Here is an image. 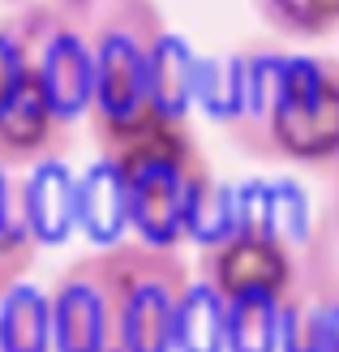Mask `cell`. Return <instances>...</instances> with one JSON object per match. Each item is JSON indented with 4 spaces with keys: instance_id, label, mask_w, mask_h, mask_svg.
Listing matches in <instances>:
<instances>
[{
    "instance_id": "cell-1",
    "label": "cell",
    "mask_w": 339,
    "mask_h": 352,
    "mask_svg": "<svg viewBox=\"0 0 339 352\" xmlns=\"http://www.w3.org/2000/svg\"><path fill=\"white\" fill-rule=\"evenodd\" d=\"M206 108L241 155L271 168L339 164V60L245 43L202 82Z\"/></svg>"
},
{
    "instance_id": "cell-2",
    "label": "cell",
    "mask_w": 339,
    "mask_h": 352,
    "mask_svg": "<svg viewBox=\"0 0 339 352\" xmlns=\"http://www.w3.org/2000/svg\"><path fill=\"white\" fill-rule=\"evenodd\" d=\"M193 267L181 250L116 241L74 258L47 288L56 352H176Z\"/></svg>"
},
{
    "instance_id": "cell-3",
    "label": "cell",
    "mask_w": 339,
    "mask_h": 352,
    "mask_svg": "<svg viewBox=\"0 0 339 352\" xmlns=\"http://www.w3.org/2000/svg\"><path fill=\"white\" fill-rule=\"evenodd\" d=\"M91 47V125L95 146L151 125L189 116L202 74L168 30L155 0H61Z\"/></svg>"
},
{
    "instance_id": "cell-4",
    "label": "cell",
    "mask_w": 339,
    "mask_h": 352,
    "mask_svg": "<svg viewBox=\"0 0 339 352\" xmlns=\"http://www.w3.org/2000/svg\"><path fill=\"white\" fill-rule=\"evenodd\" d=\"M99 164L116 185L133 241L159 250L202 241L219 202V185L189 116H159L99 146Z\"/></svg>"
},
{
    "instance_id": "cell-5",
    "label": "cell",
    "mask_w": 339,
    "mask_h": 352,
    "mask_svg": "<svg viewBox=\"0 0 339 352\" xmlns=\"http://www.w3.org/2000/svg\"><path fill=\"white\" fill-rule=\"evenodd\" d=\"M74 151V120L61 112L52 86L30 56L22 22H0V168L30 172L61 164Z\"/></svg>"
},
{
    "instance_id": "cell-6",
    "label": "cell",
    "mask_w": 339,
    "mask_h": 352,
    "mask_svg": "<svg viewBox=\"0 0 339 352\" xmlns=\"http://www.w3.org/2000/svg\"><path fill=\"white\" fill-rule=\"evenodd\" d=\"M39 245H43V236L34 228L26 185L13 172L0 168V296L22 288V279L34 267Z\"/></svg>"
},
{
    "instance_id": "cell-7",
    "label": "cell",
    "mask_w": 339,
    "mask_h": 352,
    "mask_svg": "<svg viewBox=\"0 0 339 352\" xmlns=\"http://www.w3.org/2000/svg\"><path fill=\"white\" fill-rule=\"evenodd\" d=\"M300 301H232L223 309V352H283Z\"/></svg>"
},
{
    "instance_id": "cell-8",
    "label": "cell",
    "mask_w": 339,
    "mask_h": 352,
    "mask_svg": "<svg viewBox=\"0 0 339 352\" xmlns=\"http://www.w3.org/2000/svg\"><path fill=\"white\" fill-rule=\"evenodd\" d=\"M254 13L283 43H318L339 30V0H254Z\"/></svg>"
},
{
    "instance_id": "cell-9",
    "label": "cell",
    "mask_w": 339,
    "mask_h": 352,
    "mask_svg": "<svg viewBox=\"0 0 339 352\" xmlns=\"http://www.w3.org/2000/svg\"><path fill=\"white\" fill-rule=\"evenodd\" d=\"M0 352H56L43 292L13 288L0 296Z\"/></svg>"
},
{
    "instance_id": "cell-10",
    "label": "cell",
    "mask_w": 339,
    "mask_h": 352,
    "mask_svg": "<svg viewBox=\"0 0 339 352\" xmlns=\"http://www.w3.org/2000/svg\"><path fill=\"white\" fill-rule=\"evenodd\" d=\"M283 352H339V296H305Z\"/></svg>"
},
{
    "instance_id": "cell-11",
    "label": "cell",
    "mask_w": 339,
    "mask_h": 352,
    "mask_svg": "<svg viewBox=\"0 0 339 352\" xmlns=\"http://www.w3.org/2000/svg\"><path fill=\"white\" fill-rule=\"evenodd\" d=\"M335 176H331V198H327V210H322V219H327V228L339 236V164L331 168Z\"/></svg>"
},
{
    "instance_id": "cell-12",
    "label": "cell",
    "mask_w": 339,
    "mask_h": 352,
    "mask_svg": "<svg viewBox=\"0 0 339 352\" xmlns=\"http://www.w3.org/2000/svg\"><path fill=\"white\" fill-rule=\"evenodd\" d=\"M5 5H13V9H22V5H34V0H5Z\"/></svg>"
}]
</instances>
